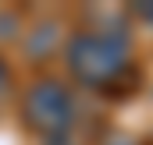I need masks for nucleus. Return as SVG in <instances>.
Returning <instances> with one entry per match:
<instances>
[{
    "mask_svg": "<svg viewBox=\"0 0 153 145\" xmlns=\"http://www.w3.org/2000/svg\"><path fill=\"white\" fill-rule=\"evenodd\" d=\"M22 120L29 131H36L43 138H61L71 135L75 124V96L64 81L57 78H39L29 85V92L22 96Z\"/></svg>",
    "mask_w": 153,
    "mask_h": 145,
    "instance_id": "obj_2",
    "label": "nucleus"
},
{
    "mask_svg": "<svg viewBox=\"0 0 153 145\" xmlns=\"http://www.w3.org/2000/svg\"><path fill=\"white\" fill-rule=\"evenodd\" d=\"M64 64L78 85L100 96H128L139 89V67L132 60V39L117 29L75 32L64 46Z\"/></svg>",
    "mask_w": 153,
    "mask_h": 145,
    "instance_id": "obj_1",
    "label": "nucleus"
},
{
    "mask_svg": "<svg viewBox=\"0 0 153 145\" xmlns=\"http://www.w3.org/2000/svg\"><path fill=\"white\" fill-rule=\"evenodd\" d=\"M132 14H135V18H143L146 25H153V4H135V7H132Z\"/></svg>",
    "mask_w": 153,
    "mask_h": 145,
    "instance_id": "obj_5",
    "label": "nucleus"
},
{
    "mask_svg": "<svg viewBox=\"0 0 153 145\" xmlns=\"http://www.w3.org/2000/svg\"><path fill=\"white\" fill-rule=\"evenodd\" d=\"M53 42H57V32H53V25L46 21V25L32 29V39H29V46H25V50H29V57H43Z\"/></svg>",
    "mask_w": 153,
    "mask_h": 145,
    "instance_id": "obj_3",
    "label": "nucleus"
},
{
    "mask_svg": "<svg viewBox=\"0 0 153 145\" xmlns=\"http://www.w3.org/2000/svg\"><path fill=\"white\" fill-rule=\"evenodd\" d=\"M46 145H75L71 135H61V138H46Z\"/></svg>",
    "mask_w": 153,
    "mask_h": 145,
    "instance_id": "obj_6",
    "label": "nucleus"
},
{
    "mask_svg": "<svg viewBox=\"0 0 153 145\" xmlns=\"http://www.w3.org/2000/svg\"><path fill=\"white\" fill-rule=\"evenodd\" d=\"M111 145H135V142H132V138H114Z\"/></svg>",
    "mask_w": 153,
    "mask_h": 145,
    "instance_id": "obj_7",
    "label": "nucleus"
},
{
    "mask_svg": "<svg viewBox=\"0 0 153 145\" xmlns=\"http://www.w3.org/2000/svg\"><path fill=\"white\" fill-rule=\"evenodd\" d=\"M11 85H14V74H11V67H7V60L0 57V96H7Z\"/></svg>",
    "mask_w": 153,
    "mask_h": 145,
    "instance_id": "obj_4",
    "label": "nucleus"
}]
</instances>
